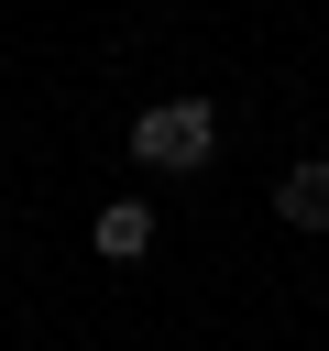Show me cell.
<instances>
[{"instance_id":"6da1fadb","label":"cell","mask_w":329,"mask_h":351,"mask_svg":"<svg viewBox=\"0 0 329 351\" xmlns=\"http://www.w3.org/2000/svg\"><path fill=\"white\" fill-rule=\"evenodd\" d=\"M132 154L164 165V176H197V165L219 154V110H208V99H154V110L132 121Z\"/></svg>"},{"instance_id":"7a4b0ae2","label":"cell","mask_w":329,"mask_h":351,"mask_svg":"<svg viewBox=\"0 0 329 351\" xmlns=\"http://www.w3.org/2000/svg\"><path fill=\"white\" fill-rule=\"evenodd\" d=\"M274 208H285L296 230H329V154H307V165H285V176H274Z\"/></svg>"},{"instance_id":"3957f363","label":"cell","mask_w":329,"mask_h":351,"mask_svg":"<svg viewBox=\"0 0 329 351\" xmlns=\"http://www.w3.org/2000/svg\"><path fill=\"white\" fill-rule=\"evenodd\" d=\"M143 241H154V219H143L132 197H121V208H99V252H110V263H132Z\"/></svg>"}]
</instances>
